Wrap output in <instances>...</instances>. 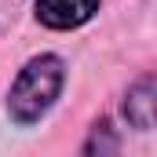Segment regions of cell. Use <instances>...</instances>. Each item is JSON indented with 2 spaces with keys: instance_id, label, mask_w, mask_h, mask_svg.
Here are the masks:
<instances>
[{
  "instance_id": "6da1fadb",
  "label": "cell",
  "mask_w": 157,
  "mask_h": 157,
  "mask_svg": "<svg viewBox=\"0 0 157 157\" xmlns=\"http://www.w3.org/2000/svg\"><path fill=\"white\" fill-rule=\"evenodd\" d=\"M62 84H66V66H62L59 55L29 59L18 70V77L11 80V91H7V113H11V121L22 124V128L37 124L51 110V102L59 99Z\"/></svg>"
},
{
  "instance_id": "7a4b0ae2",
  "label": "cell",
  "mask_w": 157,
  "mask_h": 157,
  "mask_svg": "<svg viewBox=\"0 0 157 157\" xmlns=\"http://www.w3.org/2000/svg\"><path fill=\"white\" fill-rule=\"evenodd\" d=\"M99 11V0H37V22L48 29H77Z\"/></svg>"
},
{
  "instance_id": "3957f363",
  "label": "cell",
  "mask_w": 157,
  "mask_h": 157,
  "mask_svg": "<svg viewBox=\"0 0 157 157\" xmlns=\"http://www.w3.org/2000/svg\"><path fill=\"white\" fill-rule=\"evenodd\" d=\"M124 117H128L132 128H139V132L154 128V77H139L132 88H128Z\"/></svg>"
}]
</instances>
